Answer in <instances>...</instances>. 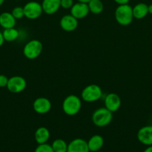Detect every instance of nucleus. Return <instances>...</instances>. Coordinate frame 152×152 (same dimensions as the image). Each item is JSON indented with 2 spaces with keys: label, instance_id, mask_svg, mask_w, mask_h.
<instances>
[{
  "label": "nucleus",
  "instance_id": "obj_1",
  "mask_svg": "<svg viewBox=\"0 0 152 152\" xmlns=\"http://www.w3.org/2000/svg\"><path fill=\"white\" fill-rule=\"evenodd\" d=\"M115 19L121 25H130L134 19L133 7L130 4H120L115 10Z\"/></svg>",
  "mask_w": 152,
  "mask_h": 152
},
{
  "label": "nucleus",
  "instance_id": "obj_2",
  "mask_svg": "<svg viewBox=\"0 0 152 152\" xmlns=\"http://www.w3.org/2000/svg\"><path fill=\"white\" fill-rule=\"evenodd\" d=\"M62 108L66 115H75L81 108V99L76 95H69L63 102Z\"/></svg>",
  "mask_w": 152,
  "mask_h": 152
},
{
  "label": "nucleus",
  "instance_id": "obj_3",
  "mask_svg": "<svg viewBox=\"0 0 152 152\" xmlns=\"http://www.w3.org/2000/svg\"><path fill=\"white\" fill-rule=\"evenodd\" d=\"M113 120V112L107 108H100L95 110L92 116V120L94 125L98 127H104L111 123Z\"/></svg>",
  "mask_w": 152,
  "mask_h": 152
},
{
  "label": "nucleus",
  "instance_id": "obj_4",
  "mask_svg": "<svg viewBox=\"0 0 152 152\" xmlns=\"http://www.w3.org/2000/svg\"><path fill=\"white\" fill-rule=\"evenodd\" d=\"M43 50V44L38 39H31L25 45L23 54L27 59H34L38 57Z\"/></svg>",
  "mask_w": 152,
  "mask_h": 152
},
{
  "label": "nucleus",
  "instance_id": "obj_5",
  "mask_svg": "<svg viewBox=\"0 0 152 152\" xmlns=\"http://www.w3.org/2000/svg\"><path fill=\"white\" fill-rule=\"evenodd\" d=\"M102 96V90L98 85L92 84L86 86L81 92V98L86 102L98 101Z\"/></svg>",
  "mask_w": 152,
  "mask_h": 152
},
{
  "label": "nucleus",
  "instance_id": "obj_6",
  "mask_svg": "<svg viewBox=\"0 0 152 152\" xmlns=\"http://www.w3.org/2000/svg\"><path fill=\"white\" fill-rule=\"evenodd\" d=\"M23 10L25 17L29 19H38L43 13L41 4L34 1H28L24 5Z\"/></svg>",
  "mask_w": 152,
  "mask_h": 152
},
{
  "label": "nucleus",
  "instance_id": "obj_7",
  "mask_svg": "<svg viewBox=\"0 0 152 152\" xmlns=\"http://www.w3.org/2000/svg\"><path fill=\"white\" fill-rule=\"evenodd\" d=\"M27 86L26 80L21 76H13L8 79L7 88L13 94H19L23 91Z\"/></svg>",
  "mask_w": 152,
  "mask_h": 152
},
{
  "label": "nucleus",
  "instance_id": "obj_8",
  "mask_svg": "<svg viewBox=\"0 0 152 152\" xmlns=\"http://www.w3.org/2000/svg\"><path fill=\"white\" fill-rule=\"evenodd\" d=\"M70 13L75 18L77 19H81L87 16L89 14V10L87 3H83L77 1L70 8Z\"/></svg>",
  "mask_w": 152,
  "mask_h": 152
},
{
  "label": "nucleus",
  "instance_id": "obj_9",
  "mask_svg": "<svg viewBox=\"0 0 152 152\" xmlns=\"http://www.w3.org/2000/svg\"><path fill=\"white\" fill-rule=\"evenodd\" d=\"M33 108L37 114H45L49 112L52 108V102L48 98H37L33 103Z\"/></svg>",
  "mask_w": 152,
  "mask_h": 152
},
{
  "label": "nucleus",
  "instance_id": "obj_10",
  "mask_svg": "<svg viewBox=\"0 0 152 152\" xmlns=\"http://www.w3.org/2000/svg\"><path fill=\"white\" fill-rule=\"evenodd\" d=\"M137 139L146 146L152 145V126L142 127L137 132Z\"/></svg>",
  "mask_w": 152,
  "mask_h": 152
},
{
  "label": "nucleus",
  "instance_id": "obj_11",
  "mask_svg": "<svg viewBox=\"0 0 152 152\" xmlns=\"http://www.w3.org/2000/svg\"><path fill=\"white\" fill-rule=\"evenodd\" d=\"M122 101L118 94L115 93H110L106 96L104 99V105L111 112H116L121 107Z\"/></svg>",
  "mask_w": 152,
  "mask_h": 152
},
{
  "label": "nucleus",
  "instance_id": "obj_12",
  "mask_svg": "<svg viewBox=\"0 0 152 152\" xmlns=\"http://www.w3.org/2000/svg\"><path fill=\"white\" fill-rule=\"evenodd\" d=\"M78 19L75 18L72 15H64L60 21L61 28L66 32L74 31L78 26Z\"/></svg>",
  "mask_w": 152,
  "mask_h": 152
},
{
  "label": "nucleus",
  "instance_id": "obj_13",
  "mask_svg": "<svg viewBox=\"0 0 152 152\" xmlns=\"http://www.w3.org/2000/svg\"><path fill=\"white\" fill-rule=\"evenodd\" d=\"M67 152H90L87 142L81 138H76L68 144Z\"/></svg>",
  "mask_w": 152,
  "mask_h": 152
},
{
  "label": "nucleus",
  "instance_id": "obj_14",
  "mask_svg": "<svg viewBox=\"0 0 152 152\" xmlns=\"http://www.w3.org/2000/svg\"><path fill=\"white\" fill-rule=\"evenodd\" d=\"M42 7L45 13L52 15L57 13L61 7V0H43Z\"/></svg>",
  "mask_w": 152,
  "mask_h": 152
},
{
  "label": "nucleus",
  "instance_id": "obj_15",
  "mask_svg": "<svg viewBox=\"0 0 152 152\" xmlns=\"http://www.w3.org/2000/svg\"><path fill=\"white\" fill-rule=\"evenodd\" d=\"M16 19L13 17L11 13L3 12L0 14V26L4 29L14 28Z\"/></svg>",
  "mask_w": 152,
  "mask_h": 152
},
{
  "label": "nucleus",
  "instance_id": "obj_16",
  "mask_svg": "<svg viewBox=\"0 0 152 152\" xmlns=\"http://www.w3.org/2000/svg\"><path fill=\"white\" fill-rule=\"evenodd\" d=\"M89 151L96 152L100 151L104 145V138L101 135L95 134L91 137L87 142Z\"/></svg>",
  "mask_w": 152,
  "mask_h": 152
},
{
  "label": "nucleus",
  "instance_id": "obj_17",
  "mask_svg": "<svg viewBox=\"0 0 152 152\" xmlns=\"http://www.w3.org/2000/svg\"><path fill=\"white\" fill-rule=\"evenodd\" d=\"M50 137V132L46 127H40L34 133V140L38 145L47 142Z\"/></svg>",
  "mask_w": 152,
  "mask_h": 152
},
{
  "label": "nucleus",
  "instance_id": "obj_18",
  "mask_svg": "<svg viewBox=\"0 0 152 152\" xmlns=\"http://www.w3.org/2000/svg\"><path fill=\"white\" fill-rule=\"evenodd\" d=\"M148 13V5L145 3H138L133 7V15L135 19H143L147 16Z\"/></svg>",
  "mask_w": 152,
  "mask_h": 152
},
{
  "label": "nucleus",
  "instance_id": "obj_19",
  "mask_svg": "<svg viewBox=\"0 0 152 152\" xmlns=\"http://www.w3.org/2000/svg\"><path fill=\"white\" fill-rule=\"evenodd\" d=\"M3 37H4V41L6 42H13L17 39L19 36V31L14 28H7L4 29L2 32Z\"/></svg>",
  "mask_w": 152,
  "mask_h": 152
},
{
  "label": "nucleus",
  "instance_id": "obj_20",
  "mask_svg": "<svg viewBox=\"0 0 152 152\" xmlns=\"http://www.w3.org/2000/svg\"><path fill=\"white\" fill-rule=\"evenodd\" d=\"M87 4L89 12L93 14H99L104 10V4L101 0H90Z\"/></svg>",
  "mask_w": 152,
  "mask_h": 152
},
{
  "label": "nucleus",
  "instance_id": "obj_21",
  "mask_svg": "<svg viewBox=\"0 0 152 152\" xmlns=\"http://www.w3.org/2000/svg\"><path fill=\"white\" fill-rule=\"evenodd\" d=\"M51 145L55 152H67L68 144L62 139L55 140Z\"/></svg>",
  "mask_w": 152,
  "mask_h": 152
},
{
  "label": "nucleus",
  "instance_id": "obj_22",
  "mask_svg": "<svg viewBox=\"0 0 152 152\" xmlns=\"http://www.w3.org/2000/svg\"><path fill=\"white\" fill-rule=\"evenodd\" d=\"M11 13L13 16V17H14L16 19H22V17L25 16V15H24L23 7H20V6L15 7L12 10Z\"/></svg>",
  "mask_w": 152,
  "mask_h": 152
},
{
  "label": "nucleus",
  "instance_id": "obj_23",
  "mask_svg": "<svg viewBox=\"0 0 152 152\" xmlns=\"http://www.w3.org/2000/svg\"><path fill=\"white\" fill-rule=\"evenodd\" d=\"M34 152H55L54 150L52 149V145L49 144L44 143V144H40L38 146L35 148Z\"/></svg>",
  "mask_w": 152,
  "mask_h": 152
},
{
  "label": "nucleus",
  "instance_id": "obj_24",
  "mask_svg": "<svg viewBox=\"0 0 152 152\" xmlns=\"http://www.w3.org/2000/svg\"><path fill=\"white\" fill-rule=\"evenodd\" d=\"M74 4L73 0H61V7L64 9H70Z\"/></svg>",
  "mask_w": 152,
  "mask_h": 152
},
{
  "label": "nucleus",
  "instance_id": "obj_25",
  "mask_svg": "<svg viewBox=\"0 0 152 152\" xmlns=\"http://www.w3.org/2000/svg\"><path fill=\"white\" fill-rule=\"evenodd\" d=\"M8 79L4 74H0V88L7 87Z\"/></svg>",
  "mask_w": 152,
  "mask_h": 152
},
{
  "label": "nucleus",
  "instance_id": "obj_26",
  "mask_svg": "<svg viewBox=\"0 0 152 152\" xmlns=\"http://www.w3.org/2000/svg\"><path fill=\"white\" fill-rule=\"evenodd\" d=\"M114 1L116 3H117L119 5H120V4H128V2L130 1V0H114Z\"/></svg>",
  "mask_w": 152,
  "mask_h": 152
},
{
  "label": "nucleus",
  "instance_id": "obj_27",
  "mask_svg": "<svg viewBox=\"0 0 152 152\" xmlns=\"http://www.w3.org/2000/svg\"><path fill=\"white\" fill-rule=\"evenodd\" d=\"M4 37H3V34L1 31H0V47L2 46V45L4 44Z\"/></svg>",
  "mask_w": 152,
  "mask_h": 152
},
{
  "label": "nucleus",
  "instance_id": "obj_28",
  "mask_svg": "<svg viewBox=\"0 0 152 152\" xmlns=\"http://www.w3.org/2000/svg\"><path fill=\"white\" fill-rule=\"evenodd\" d=\"M143 152H152V145H149V146H148L147 148L144 150V151Z\"/></svg>",
  "mask_w": 152,
  "mask_h": 152
},
{
  "label": "nucleus",
  "instance_id": "obj_29",
  "mask_svg": "<svg viewBox=\"0 0 152 152\" xmlns=\"http://www.w3.org/2000/svg\"><path fill=\"white\" fill-rule=\"evenodd\" d=\"M148 13L152 14V4H149L148 5Z\"/></svg>",
  "mask_w": 152,
  "mask_h": 152
},
{
  "label": "nucleus",
  "instance_id": "obj_30",
  "mask_svg": "<svg viewBox=\"0 0 152 152\" xmlns=\"http://www.w3.org/2000/svg\"><path fill=\"white\" fill-rule=\"evenodd\" d=\"M77 1H80V2H83V3H88L90 0H77Z\"/></svg>",
  "mask_w": 152,
  "mask_h": 152
},
{
  "label": "nucleus",
  "instance_id": "obj_31",
  "mask_svg": "<svg viewBox=\"0 0 152 152\" xmlns=\"http://www.w3.org/2000/svg\"><path fill=\"white\" fill-rule=\"evenodd\" d=\"M4 0H0V6L2 5L3 3H4Z\"/></svg>",
  "mask_w": 152,
  "mask_h": 152
},
{
  "label": "nucleus",
  "instance_id": "obj_32",
  "mask_svg": "<svg viewBox=\"0 0 152 152\" xmlns=\"http://www.w3.org/2000/svg\"><path fill=\"white\" fill-rule=\"evenodd\" d=\"M96 152H102V151H96Z\"/></svg>",
  "mask_w": 152,
  "mask_h": 152
}]
</instances>
